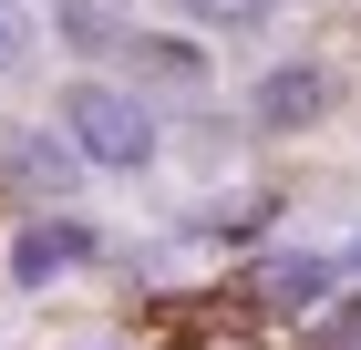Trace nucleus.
I'll use <instances>...</instances> for the list:
<instances>
[{"instance_id": "nucleus-4", "label": "nucleus", "mask_w": 361, "mask_h": 350, "mask_svg": "<svg viewBox=\"0 0 361 350\" xmlns=\"http://www.w3.org/2000/svg\"><path fill=\"white\" fill-rule=\"evenodd\" d=\"M73 258H83V227H62V216H31L21 237H11V278H31V289L52 268H73Z\"/></svg>"}, {"instance_id": "nucleus-6", "label": "nucleus", "mask_w": 361, "mask_h": 350, "mask_svg": "<svg viewBox=\"0 0 361 350\" xmlns=\"http://www.w3.org/2000/svg\"><path fill=\"white\" fill-rule=\"evenodd\" d=\"M11 165H21V186H31V196H73V155H52V144H21Z\"/></svg>"}, {"instance_id": "nucleus-7", "label": "nucleus", "mask_w": 361, "mask_h": 350, "mask_svg": "<svg viewBox=\"0 0 361 350\" xmlns=\"http://www.w3.org/2000/svg\"><path fill=\"white\" fill-rule=\"evenodd\" d=\"M186 21H207V31H248V21H269V0H176Z\"/></svg>"}, {"instance_id": "nucleus-9", "label": "nucleus", "mask_w": 361, "mask_h": 350, "mask_svg": "<svg viewBox=\"0 0 361 350\" xmlns=\"http://www.w3.org/2000/svg\"><path fill=\"white\" fill-rule=\"evenodd\" d=\"M320 350H361V299H351V309H341L331 330H320Z\"/></svg>"}, {"instance_id": "nucleus-3", "label": "nucleus", "mask_w": 361, "mask_h": 350, "mask_svg": "<svg viewBox=\"0 0 361 350\" xmlns=\"http://www.w3.org/2000/svg\"><path fill=\"white\" fill-rule=\"evenodd\" d=\"M52 31H62V52H83V62L145 52V21L124 11V0H52Z\"/></svg>"}, {"instance_id": "nucleus-8", "label": "nucleus", "mask_w": 361, "mask_h": 350, "mask_svg": "<svg viewBox=\"0 0 361 350\" xmlns=\"http://www.w3.org/2000/svg\"><path fill=\"white\" fill-rule=\"evenodd\" d=\"M31 52V31H21V11H11V0H0V73H11V62Z\"/></svg>"}, {"instance_id": "nucleus-5", "label": "nucleus", "mask_w": 361, "mask_h": 350, "mask_svg": "<svg viewBox=\"0 0 361 350\" xmlns=\"http://www.w3.org/2000/svg\"><path fill=\"white\" fill-rule=\"evenodd\" d=\"M331 258H269V268H258V299H269V309H300V320H310V309H320V299H331Z\"/></svg>"}, {"instance_id": "nucleus-2", "label": "nucleus", "mask_w": 361, "mask_h": 350, "mask_svg": "<svg viewBox=\"0 0 361 350\" xmlns=\"http://www.w3.org/2000/svg\"><path fill=\"white\" fill-rule=\"evenodd\" d=\"M248 113L269 124V135H300V124H320V113H331V73H320V62H279V73H258Z\"/></svg>"}, {"instance_id": "nucleus-1", "label": "nucleus", "mask_w": 361, "mask_h": 350, "mask_svg": "<svg viewBox=\"0 0 361 350\" xmlns=\"http://www.w3.org/2000/svg\"><path fill=\"white\" fill-rule=\"evenodd\" d=\"M62 135H73L83 165H114V175L155 165V113H145V93H124V82H73V93H62Z\"/></svg>"}]
</instances>
